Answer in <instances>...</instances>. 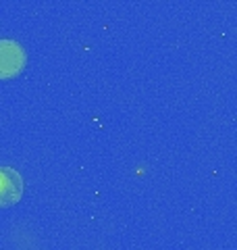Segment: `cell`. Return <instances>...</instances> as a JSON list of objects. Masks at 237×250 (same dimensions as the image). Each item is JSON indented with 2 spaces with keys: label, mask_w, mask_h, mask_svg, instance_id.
I'll return each instance as SVG.
<instances>
[{
  "label": "cell",
  "mask_w": 237,
  "mask_h": 250,
  "mask_svg": "<svg viewBox=\"0 0 237 250\" xmlns=\"http://www.w3.org/2000/svg\"><path fill=\"white\" fill-rule=\"evenodd\" d=\"M27 65V54L17 40H0V80L17 77Z\"/></svg>",
  "instance_id": "obj_1"
},
{
  "label": "cell",
  "mask_w": 237,
  "mask_h": 250,
  "mask_svg": "<svg viewBox=\"0 0 237 250\" xmlns=\"http://www.w3.org/2000/svg\"><path fill=\"white\" fill-rule=\"evenodd\" d=\"M23 177L17 169L0 167V208L17 205L23 196Z\"/></svg>",
  "instance_id": "obj_2"
}]
</instances>
